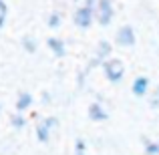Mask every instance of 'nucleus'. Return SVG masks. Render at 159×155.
<instances>
[{
	"label": "nucleus",
	"mask_w": 159,
	"mask_h": 155,
	"mask_svg": "<svg viewBox=\"0 0 159 155\" xmlns=\"http://www.w3.org/2000/svg\"><path fill=\"white\" fill-rule=\"evenodd\" d=\"M47 24L51 28H58V26H61V14H58V12H51V14H48Z\"/></svg>",
	"instance_id": "ddd939ff"
},
{
	"label": "nucleus",
	"mask_w": 159,
	"mask_h": 155,
	"mask_svg": "<svg viewBox=\"0 0 159 155\" xmlns=\"http://www.w3.org/2000/svg\"><path fill=\"white\" fill-rule=\"evenodd\" d=\"M87 113H89L91 121H105L109 117V113L105 111V107H103L101 103H91L89 109H87Z\"/></svg>",
	"instance_id": "0eeeda50"
},
{
	"label": "nucleus",
	"mask_w": 159,
	"mask_h": 155,
	"mask_svg": "<svg viewBox=\"0 0 159 155\" xmlns=\"http://www.w3.org/2000/svg\"><path fill=\"white\" fill-rule=\"evenodd\" d=\"M47 47L52 51L54 57H65L66 54V47H65V43H62L58 36H48L47 39Z\"/></svg>",
	"instance_id": "6e6552de"
},
{
	"label": "nucleus",
	"mask_w": 159,
	"mask_h": 155,
	"mask_svg": "<svg viewBox=\"0 0 159 155\" xmlns=\"http://www.w3.org/2000/svg\"><path fill=\"white\" fill-rule=\"evenodd\" d=\"M95 54H97V62L103 65L107 58H111V43H109V40H99Z\"/></svg>",
	"instance_id": "1a4fd4ad"
},
{
	"label": "nucleus",
	"mask_w": 159,
	"mask_h": 155,
	"mask_svg": "<svg viewBox=\"0 0 159 155\" xmlns=\"http://www.w3.org/2000/svg\"><path fill=\"white\" fill-rule=\"evenodd\" d=\"M149 85H151L149 77L139 75V77H135V81H133V85H131V93L135 95V97H145L147 91H149Z\"/></svg>",
	"instance_id": "423d86ee"
},
{
	"label": "nucleus",
	"mask_w": 159,
	"mask_h": 155,
	"mask_svg": "<svg viewBox=\"0 0 159 155\" xmlns=\"http://www.w3.org/2000/svg\"><path fill=\"white\" fill-rule=\"evenodd\" d=\"M57 125H58L57 117H47V119H43L40 123H36V139H39L40 143H47L48 137H51L52 127H57Z\"/></svg>",
	"instance_id": "39448f33"
},
{
	"label": "nucleus",
	"mask_w": 159,
	"mask_h": 155,
	"mask_svg": "<svg viewBox=\"0 0 159 155\" xmlns=\"http://www.w3.org/2000/svg\"><path fill=\"white\" fill-rule=\"evenodd\" d=\"M93 20H95V8L85 6V4L77 6V10H75V14H73V22L77 24L79 28H89L91 24H93Z\"/></svg>",
	"instance_id": "7ed1b4c3"
},
{
	"label": "nucleus",
	"mask_w": 159,
	"mask_h": 155,
	"mask_svg": "<svg viewBox=\"0 0 159 155\" xmlns=\"http://www.w3.org/2000/svg\"><path fill=\"white\" fill-rule=\"evenodd\" d=\"M75 155H87L85 139H77V141H75Z\"/></svg>",
	"instance_id": "4468645a"
},
{
	"label": "nucleus",
	"mask_w": 159,
	"mask_h": 155,
	"mask_svg": "<svg viewBox=\"0 0 159 155\" xmlns=\"http://www.w3.org/2000/svg\"><path fill=\"white\" fill-rule=\"evenodd\" d=\"M0 111H2V105H0Z\"/></svg>",
	"instance_id": "f3484780"
},
{
	"label": "nucleus",
	"mask_w": 159,
	"mask_h": 155,
	"mask_svg": "<svg viewBox=\"0 0 159 155\" xmlns=\"http://www.w3.org/2000/svg\"><path fill=\"white\" fill-rule=\"evenodd\" d=\"M95 16H97V22L101 26H109L113 16H115L113 0H97V4H95Z\"/></svg>",
	"instance_id": "f03ea898"
},
{
	"label": "nucleus",
	"mask_w": 159,
	"mask_h": 155,
	"mask_svg": "<svg viewBox=\"0 0 159 155\" xmlns=\"http://www.w3.org/2000/svg\"><path fill=\"white\" fill-rule=\"evenodd\" d=\"M12 125H14L16 129H22L24 125H26V119H24L22 115H14L12 117Z\"/></svg>",
	"instance_id": "dca6fc26"
},
{
	"label": "nucleus",
	"mask_w": 159,
	"mask_h": 155,
	"mask_svg": "<svg viewBox=\"0 0 159 155\" xmlns=\"http://www.w3.org/2000/svg\"><path fill=\"white\" fill-rule=\"evenodd\" d=\"M135 43H137V36H135V30H133L131 24H123V26L117 28L115 44H119V47H133Z\"/></svg>",
	"instance_id": "20e7f679"
},
{
	"label": "nucleus",
	"mask_w": 159,
	"mask_h": 155,
	"mask_svg": "<svg viewBox=\"0 0 159 155\" xmlns=\"http://www.w3.org/2000/svg\"><path fill=\"white\" fill-rule=\"evenodd\" d=\"M145 155H159V141L145 139Z\"/></svg>",
	"instance_id": "f8f14e48"
},
{
	"label": "nucleus",
	"mask_w": 159,
	"mask_h": 155,
	"mask_svg": "<svg viewBox=\"0 0 159 155\" xmlns=\"http://www.w3.org/2000/svg\"><path fill=\"white\" fill-rule=\"evenodd\" d=\"M30 105H32V95L28 91H22L16 99V111H26Z\"/></svg>",
	"instance_id": "9d476101"
},
{
	"label": "nucleus",
	"mask_w": 159,
	"mask_h": 155,
	"mask_svg": "<svg viewBox=\"0 0 159 155\" xmlns=\"http://www.w3.org/2000/svg\"><path fill=\"white\" fill-rule=\"evenodd\" d=\"M101 66H103V73H105L109 83H121V79L125 77V65H123V61L117 58V57L107 58Z\"/></svg>",
	"instance_id": "f257e3e1"
},
{
	"label": "nucleus",
	"mask_w": 159,
	"mask_h": 155,
	"mask_svg": "<svg viewBox=\"0 0 159 155\" xmlns=\"http://www.w3.org/2000/svg\"><path fill=\"white\" fill-rule=\"evenodd\" d=\"M77 2H79V0H77Z\"/></svg>",
	"instance_id": "a211bd4d"
},
{
	"label": "nucleus",
	"mask_w": 159,
	"mask_h": 155,
	"mask_svg": "<svg viewBox=\"0 0 159 155\" xmlns=\"http://www.w3.org/2000/svg\"><path fill=\"white\" fill-rule=\"evenodd\" d=\"M22 47H24V51H26V52H36V40L34 39H32V36H22Z\"/></svg>",
	"instance_id": "9b49d317"
},
{
	"label": "nucleus",
	"mask_w": 159,
	"mask_h": 155,
	"mask_svg": "<svg viewBox=\"0 0 159 155\" xmlns=\"http://www.w3.org/2000/svg\"><path fill=\"white\" fill-rule=\"evenodd\" d=\"M6 14H8V6L4 0H0V28L4 26V22H6Z\"/></svg>",
	"instance_id": "2eb2a0df"
}]
</instances>
